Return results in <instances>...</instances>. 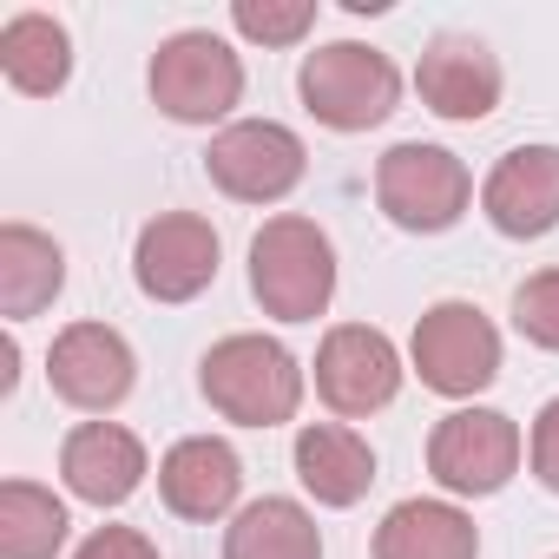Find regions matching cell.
<instances>
[{
  "instance_id": "6da1fadb",
  "label": "cell",
  "mask_w": 559,
  "mask_h": 559,
  "mask_svg": "<svg viewBox=\"0 0 559 559\" xmlns=\"http://www.w3.org/2000/svg\"><path fill=\"white\" fill-rule=\"evenodd\" d=\"M250 297L276 323H317L336 297V243L310 217H270L250 237Z\"/></svg>"
},
{
  "instance_id": "7a4b0ae2",
  "label": "cell",
  "mask_w": 559,
  "mask_h": 559,
  "mask_svg": "<svg viewBox=\"0 0 559 559\" xmlns=\"http://www.w3.org/2000/svg\"><path fill=\"white\" fill-rule=\"evenodd\" d=\"M198 389L204 402L237 421V428H276L290 421L304 402V369L284 343L270 336H224L217 349H204L198 362Z\"/></svg>"
},
{
  "instance_id": "3957f363",
  "label": "cell",
  "mask_w": 559,
  "mask_h": 559,
  "mask_svg": "<svg viewBox=\"0 0 559 559\" xmlns=\"http://www.w3.org/2000/svg\"><path fill=\"white\" fill-rule=\"evenodd\" d=\"M297 93L304 106L330 126V132H369L395 112L402 99V73L389 67V53L362 47V40H336V47H317L297 73Z\"/></svg>"
},
{
  "instance_id": "277c9868",
  "label": "cell",
  "mask_w": 559,
  "mask_h": 559,
  "mask_svg": "<svg viewBox=\"0 0 559 559\" xmlns=\"http://www.w3.org/2000/svg\"><path fill=\"white\" fill-rule=\"evenodd\" d=\"M152 99H158V112L165 119H178V126H211V119H224L237 99H243V67H237V53L217 40V34H204V27H185V34H171L158 53H152Z\"/></svg>"
},
{
  "instance_id": "5b68a950",
  "label": "cell",
  "mask_w": 559,
  "mask_h": 559,
  "mask_svg": "<svg viewBox=\"0 0 559 559\" xmlns=\"http://www.w3.org/2000/svg\"><path fill=\"white\" fill-rule=\"evenodd\" d=\"M467 198H474V178H467V165L448 145H395L376 165V204L402 230L435 237V230L461 224Z\"/></svg>"
},
{
  "instance_id": "8992f818",
  "label": "cell",
  "mask_w": 559,
  "mask_h": 559,
  "mask_svg": "<svg viewBox=\"0 0 559 559\" xmlns=\"http://www.w3.org/2000/svg\"><path fill=\"white\" fill-rule=\"evenodd\" d=\"M304 165H310L304 139L290 126H276V119H243V126L217 132L211 152H204L211 185L224 198H237V204H276V198H290L304 185Z\"/></svg>"
},
{
  "instance_id": "52a82bcc",
  "label": "cell",
  "mask_w": 559,
  "mask_h": 559,
  "mask_svg": "<svg viewBox=\"0 0 559 559\" xmlns=\"http://www.w3.org/2000/svg\"><path fill=\"white\" fill-rule=\"evenodd\" d=\"M415 376L435 395H480L500 376V330L474 310V304H435L415 323Z\"/></svg>"
},
{
  "instance_id": "ba28073f",
  "label": "cell",
  "mask_w": 559,
  "mask_h": 559,
  "mask_svg": "<svg viewBox=\"0 0 559 559\" xmlns=\"http://www.w3.org/2000/svg\"><path fill=\"white\" fill-rule=\"evenodd\" d=\"M520 467V428L500 408H454L428 435V474L448 493H500Z\"/></svg>"
},
{
  "instance_id": "9c48e42d",
  "label": "cell",
  "mask_w": 559,
  "mask_h": 559,
  "mask_svg": "<svg viewBox=\"0 0 559 559\" xmlns=\"http://www.w3.org/2000/svg\"><path fill=\"white\" fill-rule=\"evenodd\" d=\"M47 382H53L60 402H73V408H86V415H112V408L132 395L139 362H132V343H126L119 330H106V323H73V330H60L53 349H47Z\"/></svg>"
},
{
  "instance_id": "30bf717a",
  "label": "cell",
  "mask_w": 559,
  "mask_h": 559,
  "mask_svg": "<svg viewBox=\"0 0 559 559\" xmlns=\"http://www.w3.org/2000/svg\"><path fill=\"white\" fill-rule=\"evenodd\" d=\"M395 389H402V356H395V343L382 330L343 323V330L323 336V349H317V395L336 415H349V421L376 415V408L395 402Z\"/></svg>"
},
{
  "instance_id": "8fae6325",
  "label": "cell",
  "mask_w": 559,
  "mask_h": 559,
  "mask_svg": "<svg viewBox=\"0 0 559 559\" xmlns=\"http://www.w3.org/2000/svg\"><path fill=\"white\" fill-rule=\"evenodd\" d=\"M132 276L152 304H191L217 276V230L191 211H165L132 243Z\"/></svg>"
},
{
  "instance_id": "7c38bea8",
  "label": "cell",
  "mask_w": 559,
  "mask_h": 559,
  "mask_svg": "<svg viewBox=\"0 0 559 559\" xmlns=\"http://www.w3.org/2000/svg\"><path fill=\"white\" fill-rule=\"evenodd\" d=\"M480 211L500 237H520V243L559 230V145H513L487 171Z\"/></svg>"
},
{
  "instance_id": "4fadbf2b",
  "label": "cell",
  "mask_w": 559,
  "mask_h": 559,
  "mask_svg": "<svg viewBox=\"0 0 559 559\" xmlns=\"http://www.w3.org/2000/svg\"><path fill=\"white\" fill-rule=\"evenodd\" d=\"M415 86L428 99V112L441 119H487L500 106V60L474 40V34H435L421 47V67H415Z\"/></svg>"
},
{
  "instance_id": "5bb4252c",
  "label": "cell",
  "mask_w": 559,
  "mask_h": 559,
  "mask_svg": "<svg viewBox=\"0 0 559 559\" xmlns=\"http://www.w3.org/2000/svg\"><path fill=\"white\" fill-rule=\"evenodd\" d=\"M60 474L86 507H119L145 480V448L119 421H80L67 435V448H60Z\"/></svg>"
},
{
  "instance_id": "9a60e30c",
  "label": "cell",
  "mask_w": 559,
  "mask_h": 559,
  "mask_svg": "<svg viewBox=\"0 0 559 559\" xmlns=\"http://www.w3.org/2000/svg\"><path fill=\"white\" fill-rule=\"evenodd\" d=\"M237 487H243V461L217 435H191L158 461V493L178 520H224L237 507Z\"/></svg>"
},
{
  "instance_id": "2e32d148",
  "label": "cell",
  "mask_w": 559,
  "mask_h": 559,
  "mask_svg": "<svg viewBox=\"0 0 559 559\" xmlns=\"http://www.w3.org/2000/svg\"><path fill=\"white\" fill-rule=\"evenodd\" d=\"M297 480L323 500V507H356L376 487V448L356 428L317 421L297 435Z\"/></svg>"
},
{
  "instance_id": "e0dca14e",
  "label": "cell",
  "mask_w": 559,
  "mask_h": 559,
  "mask_svg": "<svg viewBox=\"0 0 559 559\" xmlns=\"http://www.w3.org/2000/svg\"><path fill=\"white\" fill-rule=\"evenodd\" d=\"M480 533L454 500H402L376 526V559H474Z\"/></svg>"
},
{
  "instance_id": "ac0fdd59",
  "label": "cell",
  "mask_w": 559,
  "mask_h": 559,
  "mask_svg": "<svg viewBox=\"0 0 559 559\" xmlns=\"http://www.w3.org/2000/svg\"><path fill=\"white\" fill-rule=\"evenodd\" d=\"M67 290V250L34 224H0V310L14 323L40 317Z\"/></svg>"
},
{
  "instance_id": "d6986e66",
  "label": "cell",
  "mask_w": 559,
  "mask_h": 559,
  "mask_svg": "<svg viewBox=\"0 0 559 559\" xmlns=\"http://www.w3.org/2000/svg\"><path fill=\"white\" fill-rule=\"evenodd\" d=\"M0 73H8L14 93L47 99L73 80V40L53 14H14L0 27Z\"/></svg>"
},
{
  "instance_id": "ffe728a7",
  "label": "cell",
  "mask_w": 559,
  "mask_h": 559,
  "mask_svg": "<svg viewBox=\"0 0 559 559\" xmlns=\"http://www.w3.org/2000/svg\"><path fill=\"white\" fill-rule=\"evenodd\" d=\"M224 559H323V533L297 500H250L224 526Z\"/></svg>"
},
{
  "instance_id": "44dd1931",
  "label": "cell",
  "mask_w": 559,
  "mask_h": 559,
  "mask_svg": "<svg viewBox=\"0 0 559 559\" xmlns=\"http://www.w3.org/2000/svg\"><path fill=\"white\" fill-rule=\"evenodd\" d=\"M67 546V507L34 487V480H8L0 487V559H53Z\"/></svg>"
},
{
  "instance_id": "7402d4cb",
  "label": "cell",
  "mask_w": 559,
  "mask_h": 559,
  "mask_svg": "<svg viewBox=\"0 0 559 559\" xmlns=\"http://www.w3.org/2000/svg\"><path fill=\"white\" fill-rule=\"evenodd\" d=\"M230 21H237V34H243V40H263V47H297V40L317 27V0H237Z\"/></svg>"
},
{
  "instance_id": "603a6c76",
  "label": "cell",
  "mask_w": 559,
  "mask_h": 559,
  "mask_svg": "<svg viewBox=\"0 0 559 559\" xmlns=\"http://www.w3.org/2000/svg\"><path fill=\"white\" fill-rule=\"evenodd\" d=\"M513 330L533 343V349H552L559 356V270H539L513 290Z\"/></svg>"
},
{
  "instance_id": "cb8c5ba5",
  "label": "cell",
  "mask_w": 559,
  "mask_h": 559,
  "mask_svg": "<svg viewBox=\"0 0 559 559\" xmlns=\"http://www.w3.org/2000/svg\"><path fill=\"white\" fill-rule=\"evenodd\" d=\"M533 474H539V487L546 493H559V395L539 408V421H533Z\"/></svg>"
},
{
  "instance_id": "d4e9b609",
  "label": "cell",
  "mask_w": 559,
  "mask_h": 559,
  "mask_svg": "<svg viewBox=\"0 0 559 559\" xmlns=\"http://www.w3.org/2000/svg\"><path fill=\"white\" fill-rule=\"evenodd\" d=\"M73 559H158V546L145 533H132V526H99Z\"/></svg>"
},
{
  "instance_id": "484cf974",
  "label": "cell",
  "mask_w": 559,
  "mask_h": 559,
  "mask_svg": "<svg viewBox=\"0 0 559 559\" xmlns=\"http://www.w3.org/2000/svg\"><path fill=\"white\" fill-rule=\"evenodd\" d=\"M14 382H21V343L8 336L0 343V395H14Z\"/></svg>"
}]
</instances>
